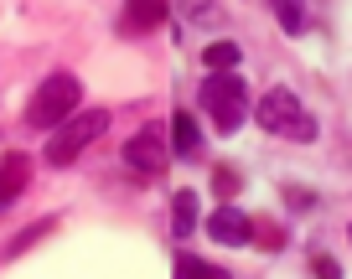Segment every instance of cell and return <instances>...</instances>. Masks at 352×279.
Here are the masks:
<instances>
[{"label": "cell", "mask_w": 352, "mask_h": 279, "mask_svg": "<svg viewBox=\"0 0 352 279\" xmlns=\"http://www.w3.org/2000/svg\"><path fill=\"white\" fill-rule=\"evenodd\" d=\"M254 119H259L264 134H275V140H296V145H311V140H316V114H311L290 88L259 93V104H254Z\"/></svg>", "instance_id": "cell-1"}, {"label": "cell", "mask_w": 352, "mask_h": 279, "mask_svg": "<svg viewBox=\"0 0 352 279\" xmlns=\"http://www.w3.org/2000/svg\"><path fill=\"white\" fill-rule=\"evenodd\" d=\"M78 109H83V83H78L73 73H52V78L36 83L32 104H26V124H32V130H57V124L73 119Z\"/></svg>", "instance_id": "cell-2"}, {"label": "cell", "mask_w": 352, "mask_h": 279, "mask_svg": "<svg viewBox=\"0 0 352 279\" xmlns=\"http://www.w3.org/2000/svg\"><path fill=\"white\" fill-rule=\"evenodd\" d=\"M104 130H109V109H78L73 119H63V124L52 130L42 160H47V166H73V160L83 156V150L94 145Z\"/></svg>", "instance_id": "cell-3"}, {"label": "cell", "mask_w": 352, "mask_h": 279, "mask_svg": "<svg viewBox=\"0 0 352 279\" xmlns=\"http://www.w3.org/2000/svg\"><path fill=\"white\" fill-rule=\"evenodd\" d=\"M197 99H202V114H208L223 134H233L243 119H249V88H243L233 73H212Z\"/></svg>", "instance_id": "cell-4"}, {"label": "cell", "mask_w": 352, "mask_h": 279, "mask_svg": "<svg viewBox=\"0 0 352 279\" xmlns=\"http://www.w3.org/2000/svg\"><path fill=\"white\" fill-rule=\"evenodd\" d=\"M124 166H130L135 176H145V181L166 176V166H171V140H166L161 124H145L135 140H124Z\"/></svg>", "instance_id": "cell-5"}, {"label": "cell", "mask_w": 352, "mask_h": 279, "mask_svg": "<svg viewBox=\"0 0 352 279\" xmlns=\"http://www.w3.org/2000/svg\"><path fill=\"white\" fill-rule=\"evenodd\" d=\"M208 238L223 248H243V243H254V217L239 213V207H218L208 217Z\"/></svg>", "instance_id": "cell-6"}, {"label": "cell", "mask_w": 352, "mask_h": 279, "mask_svg": "<svg viewBox=\"0 0 352 279\" xmlns=\"http://www.w3.org/2000/svg\"><path fill=\"white\" fill-rule=\"evenodd\" d=\"M166 16H171V0H124V32H130V36L161 32Z\"/></svg>", "instance_id": "cell-7"}, {"label": "cell", "mask_w": 352, "mask_h": 279, "mask_svg": "<svg viewBox=\"0 0 352 279\" xmlns=\"http://www.w3.org/2000/svg\"><path fill=\"white\" fill-rule=\"evenodd\" d=\"M32 186V156L11 150V156H0V207H11L16 197H26Z\"/></svg>", "instance_id": "cell-8"}, {"label": "cell", "mask_w": 352, "mask_h": 279, "mask_svg": "<svg viewBox=\"0 0 352 279\" xmlns=\"http://www.w3.org/2000/svg\"><path fill=\"white\" fill-rule=\"evenodd\" d=\"M166 140H171V150L182 160H192L202 150V130H197V114H187V109H176L171 114V124H166Z\"/></svg>", "instance_id": "cell-9"}, {"label": "cell", "mask_w": 352, "mask_h": 279, "mask_svg": "<svg viewBox=\"0 0 352 279\" xmlns=\"http://www.w3.org/2000/svg\"><path fill=\"white\" fill-rule=\"evenodd\" d=\"M270 11H275V21H280L285 36H306L311 32V0H270Z\"/></svg>", "instance_id": "cell-10"}, {"label": "cell", "mask_w": 352, "mask_h": 279, "mask_svg": "<svg viewBox=\"0 0 352 279\" xmlns=\"http://www.w3.org/2000/svg\"><path fill=\"white\" fill-rule=\"evenodd\" d=\"M192 228H197V191H176V202H171V233L187 238Z\"/></svg>", "instance_id": "cell-11"}, {"label": "cell", "mask_w": 352, "mask_h": 279, "mask_svg": "<svg viewBox=\"0 0 352 279\" xmlns=\"http://www.w3.org/2000/svg\"><path fill=\"white\" fill-rule=\"evenodd\" d=\"M176 279H233V274L208 264V258H197V254H176Z\"/></svg>", "instance_id": "cell-12"}, {"label": "cell", "mask_w": 352, "mask_h": 279, "mask_svg": "<svg viewBox=\"0 0 352 279\" xmlns=\"http://www.w3.org/2000/svg\"><path fill=\"white\" fill-rule=\"evenodd\" d=\"M202 62H208L212 73H233V67L243 62V47L239 42H212L208 52H202Z\"/></svg>", "instance_id": "cell-13"}, {"label": "cell", "mask_w": 352, "mask_h": 279, "mask_svg": "<svg viewBox=\"0 0 352 279\" xmlns=\"http://www.w3.org/2000/svg\"><path fill=\"white\" fill-rule=\"evenodd\" d=\"M52 228H57V217H42V223H32V228H26V233H16V238H11V243H6V258H16V254H26V248H32V243H36V238H47V233H52Z\"/></svg>", "instance_id": "cell-14"}, {"label": "cell", "mask_w": 352, "mask_h": 279, "mask_svg": "<svg viewBox=\"0 0 352 279\" xmlns=\"http://www.w3.org/2000/svg\"><path fill=\"white\" fill-rule=\"evenodd\" d=\"M187 16H192L197 26H218V21H223L218 0H187Z\"/></svg>", "instance_id": "cell-15"}, {"label": "cell", "mask_w": 352, "mask_h": 279, "mask_svg": "<svg viewBox=\"0 0 352 279\" xmlns=\"http://www.w3.org/2000/svg\"><path fill=\"white\" fill-rule=\"evenodd\" d=\"M254 238H259V248H285V228H275V223H254Z\"/></svg>", "instance_id": "cell-16"}, {"label": "cell", "mask_w": 352, "mask_h": 279, "mask_svg": "<svg viewBox=\"0 0 352 279\" xmlns=\"http://www.w3.org/2000/svg\"><path fill=\"white\" fill-rule=\"evenodd\" d=\"M212 186H218L223 197H239L243 181H239V171H233V166H218V171H212Z\"/></svg>", "instance_id": "cell-17"}, {"label": "cell", "mask_w": 352, "mask_h": 279, "mask_svg": "<svg viewBox=\"0 0 352 279\" xmlns=\"http://www.w3.org/2000/svg\"><path fill=\"white\" fill-rule=\"evenodd\" d=\"M311 269H316V279H342V269H337V258H331V254H316V258H311Z\"/></svg>", "instance_id": "cell-18"}, {"label": "cell", "mask_w": 352, "mask_h": 279, "mask_svg": "<svg viewBox=\"0 0 352 279\" xmlns=\"http://www.w3.org/2000/svg\"><path fill=\"white\" fill-rule=\"evenodd\" d=\"M285 202H290V207H311V191H296V186H290Z\"/></svg>", "instance_id": "cell-19"}]
</instances>
